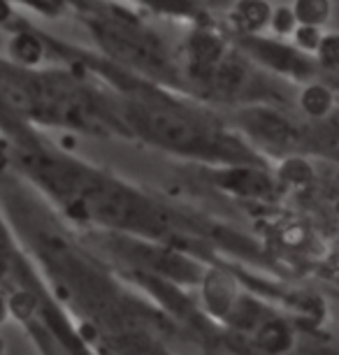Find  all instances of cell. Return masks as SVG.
Returning <instances> with one entry per match:
<instances>
[{
  "label": "cell",
  "mask_w": 339,
  "mask_h": 355,
  "mask_svg": "<svg viewBox=\"0 0 339 355\" xmlns=\"http://www.w3.org/2000/svg\"><path fill=\"white\" fill-rule=\"evenodd\" d=\"M142 123L151 130V135L175 149L193 151V153H209L214 151V135H205L189 116L179 114L168 107H147L139 114Z\"/></svg>",
  "instance_id": "obj_1"
},
{
  "label": "cell",
  "mask_w": 339,
  "mask_h": 355,
  "mask_svg": "<svg viewBox=\"0 0 339 355\" xmlns=\"http://www.w3.org/2000/svg\"><path fill=\"white\" fill-rule=\"evenodd\" d=\"M93 31H96L101 44L119 61L142 70H163L161 49L142 33L132 31V24H96Z\"/></svg>",
  "instance_id": "obj_2"
},
{
  "label": "cell",
  "mask_w": 339,
  "mask_h": 355,
  "mask_svg": "<svg viewBox=\"0 0 339 355\" xmlns=\"http://www.w3.org/2000/svg\"><path fill=\"white\" fill-rule=\"evenodd\" d=\"M247 46L258 61H263L265 65H270V68H275L279 72H286V75L302 77L311 72L309 63L304 61L300 53L286 44L270 42V40H249Z\"/></svg>",
  "instance_id": "obj_3"
},
{
  "label": "cell",
  "mask_w": 339,
  "mask_h": 355,
  "mask_svg": "<svg viewBox=\"0 0 339 355\" xmlns=\"http://www.w3.org/2000/svg\"><path fill=\"white\" fill-rule=\"evenodd\" d=\"M249 128L256 132L258 137L268 139L275 144H288L295 139V130L281 114L272 112V110H251L247 114Z\"/></svg>",
  "instance_id": "obj_4"
},
{
  "label": "cell",
  "mask_w": 339,
  "mask_h": 355,
  "mask_svg": "<svg viewBox=\"0 0 339 355\" xmlns=\"http://www.w3.org/2000/svg\"><path fill=\"white\" fill-rule=\"evenodd\" d=\"M189 53H191V65L195 72H202L207 77V72L214 68L218 61H223V42L214 33L207 28L195 31L189 40Z\"/></svg>",
  "instance_id": "obj_5"
},
{
  "label": "cell",
  "mask_w": 339,
  "mask_h": 355,
  "mask_svg": "<svg viewBox=\"0 0 339 355\" xmlns=\"http://www.w3.org/2000/svg\"><path fill=\"white\" fill-rule=\"evenodd\" d=\"M228 189L237 191L239 196H268L272 191L270 179L265 177L263 172L249 170V167H239V170H232L225 174V182Z\"/></svg>",
  "instance_id": "obj_6"
},
{
  "label": "cell",
  "mask_w": 339,
  "mask_h": 355,
  "mask_svg": "<svg viewBox=\"0 0 339 355\" xmlns=\"http://www.w3.org/2000/svg\"><path fill=\"white\" fill-rule=\"evenodd\" d=\"M272 19L270 5L265 0H239L235 12H232V21L239 31L256 33Z\"/></svg>",
  "instance_id": "obj_7"
},
{
  "label": "cell",
  "mask_w": 339,
  "mask_h": 355,
  "mask_svg": "<svg viewBox=\"0 0 339 355\" xmlns=\"http://www.w3.org/2000/svg\"><path fill=\"white\" fill-rule=\"evenodd\" d=\"M211 86L223 93H235L247 82V72L237 61H218L214 68L207 72Z\"/></svg>",
  "instance_id": "obj_8"
},
{
  "label": "cell",
  "mask_w": 339,
  "mask_h": 355,
  "mask_svg": "<svg viewBox=\"0 0 339 355\" xmlns=\"http://www.w3.org/2000/svg\"><path fill=\"white\" fill-rule=\"evenodd\" d=\"M300 107L309 116L314 119H323L325 114L332 110V93L330 89H325L321 84H314V86H307L300 96Z\"/></svg>",
  "instance_id": "obj_9"
},
{
  "label": "cell",
  "mask_w": 339,
  "mask_h": 355,
  "mask_svg": "<svg viewBox=\"0 0 339 355\" xmlns=\"http://www.w3.org/2000/svg\"><path fill=\"white\" fill-rule=\"evenodd\" d=\"M293 15L297 24L321 26L330 17V0H295Z\"/></svg>",
  "instance_id": "obj_10"
},
{
  "label": "cell",
  "mask_w": 339,
  "mask_h": 355,
  "mask_svg": "<svg viewBox=\"0 0 339 355\" xmlns=\"http://www.w3.org/2000/svg\"><path fill=\"white\" fill-rule=\"evenodd\" d=\"M12 53H15V58L19 63L35 65L40 63V58H42V44H40V40L35 35H31V33H21V35L12 42Z\"/></svg>",
  "instance_id": "obj_11"
},
{
  "label": "cell",
  "mask_w": 339,
  "mask_h": 355,
  "mask_svg": "<svg viewBox=\"0 0 339 355\" xmlns=\"http://www.w3.org/2000/svg\"><path fill=\"white\" fill-rule=\"evenodd\" d=\"M279 177L286 179V182H293V184H302L309 182L311 179V167L307 160L302 158H290L279 167Z\"/></svg>",
  "instance_id": "obj_12"
},
{
  "label": "cell",
  "mask_w": 339,
  "mask_h": 355,
  "mask_svg": "<svg viewBox=\"0 0 339 355\" xmlns=\"http://www.w3.org/2000/svg\"><path fill=\"white\" fill-rule=\"evenodd\" d=\"M318 61L330 70H339V35L321 37L318 44Z\"/></svg>",
  "instance_id": "obj_13"
},
{
  "label": "cell",
  "mask_w": 339,
  "mask_h": 355,
  "mask_svg": "<svg viewBox=\"0 0 339 355\" xmlns=\"http://www.w3.org/2000/svg\"><path fill=\"white\" fill-rule=\"evenodd\" d=\"M295 42H297V46H302L304 51L318 49V44H321L318 26H304V24H300V28L295 31Z\"/></svg>",
  "instance_id": "obj_14"
},
{
  "label": "cell",
  "mask_w": 339,
  "mask_h": 355,
  "mask_svg": "<svg viewBox=\"0 0 339 355\" xmlns=\"http://www.w3.org/2000/svg\"><path fill=\"white\" fill-rule=\"evenodd\" d=\"M272 24H275V31L277 33H281V35H286V33H290L295 28V24H297V19L293 15V10H288V8H281V10H277V15L272 17Z\"/></svg>",
  "instance_id": "obj_15"
},
{
  "label": "cell",
  "mask_w": 339,
  "mask_h": 355,
  "mask_svg": "<svg viewBox=\"0 0 339 355\" xmlns=\"http://www.w3.org/2000/svg\"><path fill=\"white\" fill-rule=\"evenodd\" d=\"M147 5L163 12H189V0H144Z\"/></svg>",
  "instance_id": "obj_16"
},
{
  "label": "cell",
  "mask_w": 339,
  "mask_h": 355,
  "mask_svg": "<svg viewBox=\"0 0 339 355\" xmlns=\"http://www.w3.org/2000/svg\"><path fill=\"white\" fill-rule=\"evenodd\" d=\"M33 8L46 12V15H54V12L61 10V0H26Z\"/></svg>",
  "instance_id": "obj_17"
},
{
  "label": "cell",
  "mask_w": 339,
  "mask_h": 355,
  "mask_svg": "<svg viewBox=\"0 0 339 355\" xmlns=\"http://www.w3.org/2000/svg\"><path fill=\"white\" fill-rule=\"evenodd\" d=\"M10 15H12V10H10L8 0H0V21H5Z\"/></svg>",
  "instance_id": "obj_18"
}]
</instances>
